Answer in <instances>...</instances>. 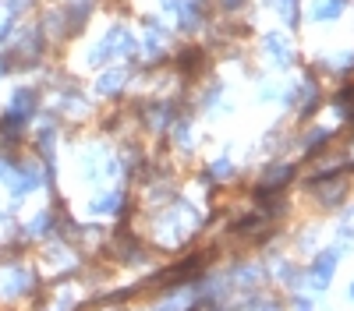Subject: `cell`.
Masks as SVG:
<instances>
[{"instance_id": "6da1fadb", "label": "cell", "mask_w": 354, "mask_h": 311, "mask_svg": "<svg viewBox=\"0 0 354 311\" xmlns=\"http://www.w3.org/2000/svg\"><path fill=\"white\" fill-rule=\"evenodd\" d=\"M337 265H340V251H322V254H315L312 265L305 269V287H308L312 294H322V290L330 287Z\"/></svg>"}, {"instance_id": "7a4b0ae2", "label": "cell", "mask_w": 354, "mask_h": 311, "mask_svg": "<svg viewBox=\"0 0 354 311\" xmlns=\"http://www.w3.org/2000/svg\"><path fill=\"white\" fill-rule=\"evenodd\" d=\"M290 181H294V166H290V163H273V166L262 170L259 194H280Z\"/></svg>"}, {"instance_id": "3957f363", "label": "cell", "mask_w": 354, "mask_h": 311, "mask_svg": "<svg viewBox=\"0 0 354 311\" xmlns=\"http://www.w3.org/2000/svg\"><path fill=\"white\" fill-rule=\"evenodd\" d=\"M28 287H32V272H28V269H8L4 276H0V294H4V297H18Z\"/></svg>"}, {"instance_id": "277c9868", "label": "cell", "mask_w": 354, "mask_h": 311, "mask_svg": "<svg viewBox=\"0 0 354 311\" xmlns=\"http://www.w3.org/2000/svg\"><path fill=\"white\" fill-rule=\"evenodd\" d=\"M262 46L273 53V61H277V64H294V50H290L287 36H280V32H270V36H262Z\"/></svg>"}, {"instance_id": "5b68a950", "label": "cell", "mask_w": 354, "mask_h": 311, "mask_svg": "<svg viewBox=\"0 0 354 311\" xmlns=\"http://www.w3.org/2000/svg\"><path fill=\"white\" fill-rule=\"evenodd\" d=\"M36 103H39L36 89H18V92H15V99H11V113H18L21 121H28V117L36 113Z\"/></svg>"}, {"instance_id": "8992f818", "label": "cell", "mask_w": 354, "mask_h": 311, "mask_svg": "<svg viewBox=\"0 0 354 311\" xmlns=\"http://www.w3.org/2000/svg\"><path fill=\"white\" fill-rule=\"evenodd\" d=\"M344 4L347 0H312V18L315 21H333L344 14Z\"/></svg>"}, {"instance_id": "52a82bcc", "label": "cell", "mask_w": 354, "mask_h": 311, "mask_svg": "<svg viewBox=\"0 0 354 311\" xmlns=\"http://www.w3.org/2000/svg\"><path fill=\"white\" fill-rule=\"evenodd\" d=\"M121 205H124V194H121V191H110V194L96 198V202H88V209L100 212V216H106V212H121Z\"/></svg>"}, {"instance_id": "ba28073f", "label": "cell", "mask_w": 354, "mask_h": 311, "mask_svg": "<svg viewBox=\"0 0 354 311\" xmlns=\"http://www.w3.org/2000/svg\"><path fill=\"white\" fill-rule=\"evenodd\" d=\"M248 311H283V304H280L277 297H270V294L262 297V294L255 290V297L248 301Z\"/></svg>"}, {"instance_id": "9c48e42d", "label": "cell", "mask_w": 354, "mask_h": 311, "mask_svg": "<svg viewBox=\"0 0 354 311\" xmlns=\"http://www.w3.org/2000/svg\"><path fill=\"white\" fill-rule=\"evenodd\" d=\"M322 141H330V131L326 128H315V131H308L305 134V152H322V149H326V146H322Z\"/></svg>"}, {"instance_id": "30bf717a", "label": "cell", "mask_w": 354, "mask_h": 311, "mask_svg": "<svg viewBox=\"0 0 354 311\" xmlns=\"http://www.w3.org/2000/svg\"><path fill=\"white\" fill-rule=\"evenodd\" d=\"M117 85H124V71H110V74H103V78H100V92H103V96H113V92H117Z\"/></svg>"}, {"instance_id": "8fae6325", "label": "cell", "mask_w": 354, "mask_h": 311, "mask_svg": "<svg viewBox=\"0 0 354 311\" xmlns=\"http://www.w3.org/2000/svg\"><path fill=\"white\" fill-rule=\"evenodd\" d=\"M205 174H213L216 181H230V177H234V163H230V159H216L209 170H205Z\"/></svg>"}, {"instance_id": "7c38bea8", "label": "cell", "mask_w": 354, "mask_h": 311, "mask_svg": "<svg viewBox=\"0 0 354 311\" xmlns=\"http://www.w3.org/2000/svg\"><path fill=\"white\" fill-rule=\"evenodd\" d=\"M223 8H241V0H223Z\"/></svg>"}, {"instance_id": "4fadbf2b", "label": "cell", "mask_w": 354, "mask_h": 311, "mask_svg": "<svg viewBox=\"0 0 354 311\" xmlns=\"http://www.w3.org/2000/svg\"><path fill=\"white\" fill-rule=\"evenodd\" d=\"M347 294H351V301H354V283H351V290H347Z\"/></svg>"}, {"instance_id": "5bb4252c", "label": "cell", "mask_w": 354, "mask_h": 311, "mask_svg": "<svg viewBox=\"0 0 354 311\" xmlns=\"http://www.w3.org/2000/svg\"><path fill=\"white\" fill-rule=\"evenodd\" d=\"M0 74H4V64H0Z\"/></svg>"}, {"instance_id": "9a60e30c", "label": "cell", "mask_w": 354, "mask_h": 311, "mask_svg": "<svg viewBox=\"0 0 354 311\" xmlns=\"http://www.w3.org/2000/svg\"><path fill=\"white\" fill-rule=\"evenodd\" d=\"M305 311H308V308H305Z\"/></svg>"}]
</instances>
